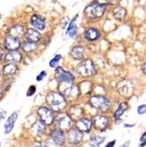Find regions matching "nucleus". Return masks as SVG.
<instances>
[{"label":"nucleus","mask_w":146,"mask_h":147,"mask_svg":"<svg viewBox=\"0 0 146 147\" xmlns=\"http://www.w3.org/2000/svg\"><path fill=\"white\" fill-rule=\"evenodd\" d=\"M46 100L50 108L56 112H60L65 108L66 105H67L65 97L62 93H59L57 92H49Z\"/></svg>","instance_id":"nucleus-1"},{"label":"nucleus","mask_w":146,"mask_h":147,"mask_svg":"<svg viewBox=\"0 0 146 147\" xmlns=\"http://www.w3.org/2000/svg\"><path fill=\"white\" fill-rule=\"evenodd\" d=\"M105 11H106V6L100 5L96 2V3H92L89 5L85 8V12L89 18L94 19V18H100L103 16Z\"/></svg>","instance_id":"nucleus-2"},{"label":"nucleus","mask_w":146,"mask_h":147,"mask_svg":"<svg viewBox=\"0 0 146 147\" xmlns=\"http://www.w3.org/2000/svg\"><path fill=\"white\" fill-rule=\"evenodd\" d=\"M77 71L82 77H89L96 73V69L92 62L87 59L78 65V67L77 68Z\"/></svg>","instance_id":"nucleus-3"},{"label":"nucleus","mask_w":146,"mask_h":147,"mask_svg":"<svg viewBox=\"0 0 146 147\" xmlns=\"http://www.w3.org/2000/svg\"><path fill=\"white\" fill-rule=\"evenodd\" d=\"M90 103L92 107L101 111H107L111 107L110 100L104 96H92L90 99Z\"/></svg>","instance_id":"nucleus-4"},{"label":"nucleus","mask_w":146,"mask_h":147,"mask_svg":"<svg viewBox=\"0 0 146 147\" xmlns=\"http://www.w3.org/2000/svg\"><path fill=\"white\" fill-rule=\"evenodd\" d=\"M60 91L65 98L70 100L76 99L78 94L77 87L75 85H72L71 83L68 82H63V84L60 86Z\"/></svg>","instance_id":"nucleus-5"},{"label":"nucleus","mask_w":146,"mask_h":147,"mask_svg":"<svg viewBox=\"0 0 146 147\" xmlns=\"http://www.w3.org/2000/svg\"><path fill=\"white\" fill-rule=\"evenodd\" d=\"M38 115L41 121L46 125H50L54 122V112L47 107H41L38 109Z\"/></svg>","instance_id":"nucleus-6"},{"label":"nucleus","mask_w":146,"mask_h":147,"mask_svg":"<svg viewBox=\"0 0 146 147\" xmlns=\"http://www.w3.org/2000/svg\"><path fill=\"white\" fill-rule=\"evenodd\" d=\"M117 91L124 97H130L133 92V86L129 80H122L117 84Z\"/></svg>","instance_id":"nucleus-7"},{"label":"nucleus","mask_w":146,"mask_h":147,"mask_svg":"<svg viewBox=\"0 0 146 147\" xmlns=\"http://www.w3.org/2000/svg\"><path fill=\"white\" fill-rule=\"evenodd\" d=\"M56 78L58 81L60 82H68V83H72L74 80V76L70 72V71H64L62 67H57L55 71Z\"/></svg>","instance_id":"nucleus-8"},{"label":"nucleus","mask_w":146,"mask_h":147,"mask_svg":"<svg viewBox=\"0 0 146 147\" xmlns=\"http://www.w3.org/2000/svg\"><path fill=\"white\" fill-rule=\"evenodd\" d=\"M5 46L9 50H16L20 46V42L18 37L12 36L11 34L7 35L5 39Z\"/></svg>","instance_id":"nucleus-9"},{"label":"nucleus","mask_w":146,"mask_h":147,"mask_svg":"<svg viewBox=\"0 0 146 147\" xmlns=\"http://www.w3.org/2000/svg\"><path fill=\"white\" fill-rule=\"evenodd\" d=\"M108 123H109L108 118L104 115H97L94 120V128L99 130H104L107 129Z\"/></svg>","instance_id":"nucleus-10"},{"label":"nucleus","mask_w":146,"mask_h":147,"mask_svg":"<svg viewBox=\"0 0 146 147\" xmlns=\"http://www.w3.org/2000/svg\"><path fill=\"white\" fill-rule=\"evenodd\" d=\"M82 138H83L82 131L79 130L78 129H71L69 131L68 139H69L70 143H71L73 144H77L82 141Z\"/></svg>","instance_id":"nucleus-11"},{"label":"nucleus","mask_w":146,"mask_h":147,"mask_svg":"<svg viewBox=\"0 0 146 147\" xmlns=\"http://www.w3.org/2000/svg\"><path fill=\"white\" fill-rule=\"evenodd\" d=\"M30 23L34 28L38 30H44L45 29V19L38 14H34L30 19Z\"/></svg>","instance_id":"nucleus-12"},{"label":"nucleus","mask_w":146,"mask_h":147,"mask_svg":"<svg viewBox=\"0 0 146 147\" xmlns=\"http://www.w3.org/2000/svg\"><path fill=\"white\" fill-rule=\"evenodd\" d=\"M57 125L61 129H69L71 127V119L67 114H63L57 119Z\"/></svg>","instance_id":"nucleus-13"},{"label":"nucleus","mask_w":146,"mask_h":147,"mask_svg":"<svg viewBox=\"0 0 146 147\" xmlns=\"http://www.w3.org/2000/svg\"><path fill=\"white\" fill-rule=\"evenodd\" d=\"M51 138L56 142L57 145H63L65 142V135L61 129H56L51 133Z\"/></svg>","instance_id":"nucleus-14"},{"label":"nucleus","mask_w":146,"mask_h":147,"mask_svg":"<svg viewBox=\"0 0 146 147\" xmlns=\"http://www.w3.org/2000/svg\"><path fill=\"white\" fill-rule=\"evenodd\" d=\"M21 53L17 50H11L5 57V60L7 63H17L21 60Z\"/></svg>","instance_id":"nucleus-15"},{"label":"nucleus","mask_w":146,"mask_h":147,"mask_svg":"<svg viewBox=\"0 0 146 147\" xmlns=\"http://www.w3.org/2000/svg\"><path fill=\"white\" fill-rule=\"evenodd\" d=\"M18 116H19L18 112H14L8 117V119L6 120V122L5 123V134H9V133L12 130Z\"/></svg>","instance_id":"nucleus-16"},{"label":"nucleus","mask_w":146,"mask_h":147,"mask_svg":"<svg viewBox=\"0 0 146 147\" xmlns=\"http://www.w3.org/2000/svg\"><path fill=\"white\" fill-rule=\"evenodd\" d=\"M92 122L86 118H79L77 122V127L82 132H88L92 128Z\"/></svg>","instance_id":"nucleus-17"},{"label":"nucleus","mask_w":146,"mask_h":147,"mask_svg":"<svg viewBox=\"0 0 146 147\" xmlns=\"http://www.w3.org/2000/svg\"><path fill=\"white\" fill-rule=\"evenodd\" d=\"M25 35L29 42H38L40 40V38H41V34H40V33L34 28H28V30H26Z\"/></svg>","instance_id":"nucleus-18"},{"label":"nucleus","mask_w":146,"mask_h":147,"mask_svg":"<svg viewBox=\"0 0 146 147\" xmlns=\"http://www.w3.org/2000/svg\"><path fill=\"white\" fill-rule=\"evenodd\" d=\"M85 36L88 41H96V40H98L100 38V34L97 29L90 28L86 29V31L85 33Z\"/></svg>","instance_id":"nucleus-19"},{"label":"nucleus","mask_w":146,"mask_h":147,"mask_svg":"<svg viewBox=\"0 0 146 147\" xmlns=\"http://www.w3.org/2000/svg\"><path fill=\"white\" fill-rule=\"evenodd\" d=\"M113 15L115 20L122 21L126 16V10L122 6H116L113 11Z\"/></svg>","instance_id":"nucleus-20"},{"label":"nucleus","mask_w":146,"mask_h":147,"mask_svg":"<svg viewBox=\"0 0 146 147\" xmlns=\"http://www.w3.org/2000/svg\"><path fill=\"white\" fill-rule=\"evenodd\" d=\"M84 53H85V49L81 46H77L72 49L71 50V56L74 59L79 60L82 59L84 57Z\"/></svg>","instance_id":"nucleus-21"},{"label":"nucleus","mask_w":146,"mask_h":147,"mask_svg":"<svg viewBox=\"0 0 146 147\" xmlns=\"http://www.w3.org/2000/svg\"><path fill=\"white\" fill-rule=\"evenodd\" d=\"M127 109H128V105H127V103H125V102L121 103L120 105H119V107L117 108V109H116V111H115V113H114V119H115V120L120 119V117L124 114V112H125Z\"/></svg>","instance_id":"nucleus-22"},{"label":"nucleus","mask_w":146,"mask_h":147,"mask_svg":"<svg viewBox=\"0 0 146 147\" xmlns=\"http://www.w3.org/2000/svg\"><path fill=\"white\" fill-rule=\"evenodd\" d=\"M16 71H17V67H16L15 63H6L4 67V70H3L4 74L7 75V76L15 73Z\"/></svg>","instance_id":"nucleus-23"},{"label":"nucleus","mask_w":146,"mask_h":147,"mask_svg":"<svg viewBox=\"0 0 146 147\" xmlns=\"http://www.w3.org/2000/svg\"><path fill=\"white\" fill-rule=\"evenodd\" d=\"M105 138L99 137V136H94L91 138L90 140V146L91 147H100V144L104 142Z\"/></svg>","instance_id":"nucleus-24"},{"label":"nucleus","mask_w":146,"mask_h":147,"mask_svg":"<svg viewBox=\"0 0 146 147\" xmlns=\"http://www.w3.org/2000/svg\"><path fill=\"white\" fill-rule=\"evenodd\" d=\"M37 49V44L36 42H26L23 44V49L26 52H32L34 50H35Z\"/></svg>","instance_id":"nucleus-25"},{"label":"nucleus","mask_w":146,"mask_h":147,"mask_svg":"<svg viewBox=\"0 0 146 147\" xmlns=\"http://www.w3.org/2000/svg\"><path fill=\"white\" fill-rule=\"evenodd\" d=\"M77 16H76L77 18ZM76 18L73 19V21L69 25V28H68V30H67V34L71 37H75L76 34H77V26L74 24V20H76Z\"/></svg>","instance_id":"nucleus-26"},{"label":"nucleus","mask_w":146,"mask_h":147,"mask_svg":"<svg viewBox=\"0 0 146 147\" xmlns=\"http://www.w3.org/2000/svg\"><path fill=\"white\" fill-rule=\"evenodd\" d=\"M33 130L34 131V133L35 134H37V135H41V134H42L43 133V131H44V123L41 121V122H37L34 125V127H33Z\"/></svg>","instance_id":"nucleus-27"},{"label":"nucleus","mask_w":146,"mask_h":147,"mask_svg":"<svg viewBox=\"0 0 146 147\" xmlns=\"http://www.w3.org/2000/svg\"><path fill=\"white\" fill-rule=\"evenodd\" d=\"M81 111H82V109H81L80 108L73 106L72 108L70 109V115H71V118H75V119H77V120H78L79 118H80V116H81L82 114H80V113H77V112H81Z\"/></svg>","instance_id":"nucleus-28"},{"label":"nucleus","mask_w":146,"mask_h":147,"mask_svg":"<svg viewBox=\"0 0 146 147\" xmlns=\"http://www.w3.org/2000/svg\"><path fill=\"white\" fill-rule=\"evenodd\" d=\"M24 34V29L23 28L20 26H13V28H11V35L12 36H15V37H18Z\"/></svg>","instance_id":"nucleus-29"},{"label":"nucleus","mask_w":146,"mask_h":147,"mask_svg":"<svg viewBox=\"0 0 146 147\" xmlns=\"http://www.w3.org/2000/svg\"><path fill=\"white\" fill-rule=\"evenodd\" d=\"M62 58L61 55H57L54 58H53L50 62H49V66L52 68H54L55 66L58 63V62L60 61V59Z\"/></svg>","instance_id":"nucleus-30"},{"label":"nucleus","mask_w":146,"mask_h":147,"mask_svg":"<svg viewBox=\"0 0 146 147\" xmlns=\"http://www.w3.org/2000/svg\"><path fill=\"white\" fill-rule=\"evenodd\" d=\"M137 113L139 115H143L146 113V105L143 104V105H140L138 108H137Z\"/></svg>","instance_id":"nucleus-31"},{"label":"nucleus","mask_w":146,"mask_h":147,"mask_svg":"<svg viewBox=\"0 0 146 147\" xmlns=\"http://www.w3.org/2000/svg\"><path fill=\"white\" fill-rule=\"evenodd\" d=\"M35 91H36V87H35L34 86H31L28 88V92H26V95H28V97H29V96H32L33 94H34Z\"/></svg>","instance_id":"nucleus-32"},{"label":"nucleus","mask_w":146,"mask_h":147,"mask_svg":"<svg viewBox=\"0 0 146 147\" xmlns=\"http://www.w3.org/2000/svg\"><path fill=\"white\" fill-rule=\"evenodd\" d=\"M146 145V132H144L140 138V147H143Z\"/></svg>","instance_id":"nucleus-33"},{"label":"nucleus","mask_w":146,"mask_h":147,"mask_svg":"<svg viewBox=\"0 0 146 147\" xmlns=\"http://www.w3.org/2000/svg\"><path fill=\"white\" fill-rule=\"evenodd\" d=\"M57 144H56V142L53 140L52 138H50V139H48L47 142H46V146L47 147H57Z\"/></svg>","instance_id":"nucleus-34"},{"label":"nucleus","mask_w":146,"mask_h":147,"mask_svg":"<svg viewBox=\"0 0 146 147\" xmlns=\"http://www.w3.org/2000/svg\"><path fill=\"white\" fill-rule=\"evenodd\" d=\"M46 75H47V73H46V71H42L41 73H40L38 76H37V78H36V80L37 81H42V80L46 77Z\"/></svg>","instance_id":"nucleus-35"},{"label":"nucleus","mask_w":146,"mask_h":147,"mask_svg":"<svg viewBox=\"0 0 146 147\" xmlns=\"http://www.w3.org/2000/svg\"><path fill=\"white\" fill-rule=\"evenodd\" d=\"M96 2L102 5H107L110 3V0H96Z\"/></svg>","instance_id":"nucleus-36"},{"label":"nucleus","mask_w":146,"mask_h":147,"mask_svg":"<svg viewBox=\"0 0 146 147\" xmlns=\"http://www.w3.org/2000/svg\"><path fill=\"white\" fill-rule=\"evenodd\" d=\"M5 115H6V111H5V110H0V122H1L2 120L5 117Z\"/></svg>","instance_id":"nucleus-37"},{"label":"nucleus","mask_w":146,"mask_h":147,"mask_svg":"<svg viewBox=\"0 0 146 147\" xmlns=\"http://www.w3.org/2000/svg\"><path fill=\"white\" fill-rule=\"evenodd\" d=\"M115 144V140H113L112 142H109L107 145H106V147H114Z\"/></svg>","instance_id":"nucleus-38"},{"label":"nucleus","mask_w":146,"mask_h":147,"mask_svg":"<svg viewBox=\"0 0 146 147\" xmlns=\"http://www.w3.org/2000/svg\"><path fill=\"white\" fill-rule=\"evenodd\" d=\"M143 72H144V73L146 74V63H145V64L143 65Z\"/></svg>","instance_id":"nucleus-39"},{"label":"nucleus","mask_w":146,"mask_h":147,"mask_svg":"<svg viewBox=\"0 0 146 147\" xmlns=\"http://www.w3.org/2000/svg\"><path fill=\"white\" fill-rule=\"evenodd\" d=\"M2 56H3V50L0 49V58L2 57Z\"/></svg>","instance_id":"nucleus-40"},{"label":"nucleus","mask_w":146,"mask_h":147,"mask_svg":"<svg viewBox=\"0 0 146 147\" xmlns=\"http://www.w3.org/2000/svg\"><path fill=\"white\" fill-rule=\"evenodd\" d=\"M2 95H3V92H2V90H1V89H0V99H1Z\"/></svg>","instance_id":"nucleus-41"},{"label":"nucleus","mask_w":146,"mask_h":147,"mask_svg":"<svg viewBox=\"0 0 146 147\" xmlns=\"http://www.w3.org/2000/svg\"><path fill=\"white\" fill-rule=\"evenodd\" d=\"M124 126H125V127H133L134 125H128V124H125Z\"/></svg>","instance_id":"nucleus-42"},{"label":"nucleus","mask_w":146,"mask_h":147,"mask_svg":"<svg viewBox=\"0 0 146 147\" xmlns=\"http://www.w3.org/2000/svg\"><path fill=\"white\" fill-rule=\"evenodd\" d=\"M35 147H42V145H36Z\"/></svg>","instance_id":"nucleus-43"},{"label":"nucleus","mask_w":146,"mask_h":147,"mask_svg":"<svg viewBox=\"0 0 146 147\" xmlns=\"http://www.w3.org/2000/svg\"><path fill=\"white\" fill-rule=\"evenodd\" d=\"M0 147H1V143H0Z\"/></svg>","instance_id":"nucleus-44"}]
</instances>
